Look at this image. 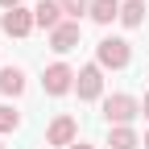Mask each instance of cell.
<instances>
[{"mask_svg":"<svg viewBox=\"0 0 149 149\" xmlns=\"http://www.w3.org/2000/svg\"><path fill=\"white\" fill-rule=\"evenodd\" d=\"M17 124H21V112H13L8 104H0V133H13Z\"/></svg>","mask_w":149,"mask_h":149,"instance_id":"14","label":"cell"},{"mask_svg":"<svg viewBox=\"0 0 149 149\" xmlns=\"http://www.w3.org/2000/svg\"><path fill=\"white\" fill-rule=\"evenodd\" d=\"M0 149H4V145H0Z\"/></svg>","mask_w":149,"mask_h":149,"instance_id":"19","label":"cell"},{"mask_svg":"<svg viewBox=\"0 0 149 149\" xmlns=\"http://www.w3.org/2000/svg\"><path fill=\"white\" fill-rule=\"evenodd\" d=\"M42 87H46V95H66V91L74 87V70H70L66 62H54V66H46V74H42Z\"/></svg>","mask_w":149,"mask_h":149,"instance_id":"4","label":"cell"},{"mask_svg":"<svg viewBox=\"0 0 149 149\" xmlns=\"http://www.w3.org/2000/svg\"><path fill=\"white\" fill-rule=\"evenodd\" d=\"M0 4H4V13H8V8H21V0H0Z\"/></svg>","mask_w":149,"mask_h":149,"instance_id":"15","label":"cell"},{"mask_svg":"<svg viewBox=\"0 0 149 149\" xmlns=\"http://www.w3.org/2000/svg\"><path fill=\"white\" fill-rule=\"evenodd\" d=\"M141 112H145V120H149V95H145V100H141Z\"/></svg>","mask_w":149,"mask_h":149,"instance_id":"16","label":"cell"},{"mask_svg":"<svg viewBox=\"0 0 149 149\" xmlns=\"http://www.w3.org/2000/svg\"><path fill=\"white\" fill-rule=\"evenodd\" d=\"M62 13H66V21H79L83 13H91V0H58Z\"/></svg>","mask_w":149,"mask_h":149,"instance_id":"13","label":"cell"},{"mask_svg":"<svg viewBox=\"0 0 149 149\" xmlns=\"http://www.w3.org/2000/svg\"><path fill=\"white\" fill-rule=\"evenodd\" d=\"M25 91V74L17 66H0V95H21Z\"/></svg>","mask_w":149,"mask_h":149,"instance_id":"10","label":"cell"},{"mask_svg":"<svg viewBox=\"0 0 149 149\" xmlns=\"http://www.w3.org/2000/svg\"><path fill=\"white\" fill-rule=\"evenodd\" d=\"M95 58H100V66H104V70H124V66H128V58H133V50H128L124 37H104V42L95 46Z\"/></svg>","mask_w":149,"mask_h":149,"instance_id":"2","label":"cell"},{"mask_svg":"<svg viewBox=\"0 0 149 149\" xmlns=\"http://www.w3.org/2000/svg\"><path fill=\"white\" fill-rule=\"evenodd\" d=\"M74 46H79V21H62L58 29L50 33V50L54 54H70Z\"/></svg>","mask_w":149,"mask_h":149,"instance_id":"7","label":"cell"},{"mask_svg":"<svg viewBox=\"0 0 149 149\" xmlns=\"http://www.w3.org/2000/svg\"><path fill=\"white\" fill-rule=\"evenodd\" d=\"M108 145H112V149H137L141 137L133 133V124H120V128H112V133H108Z\"/></svg>","mask_w":149,"mask_h":149,"instance_id":"12","label":"cell"},{"mask_svg":"<svg viewBox=\"0 0 149 149\" xmlns=\"http://www.w3.org/2000/svg\"><path fill=\"white\" fill-rule=\"evenodd\" d=\"M91 21H95V25L120 21V0H91Z\"/></svg>","mask_w":149,"mask_h":149,"instance_id":"9","label":"cell"},{"mask_svg":"<svg viewBox=\"0 0 149 149\" xmlns=\"http://www.w3.org/2000/svg\"><path fill=\"white\" fill-rule=\"evenodd\" d=\"M33 21L42 25V29H50V33H54V29L66 21V13H62V4H58V0H42V4L33 8Z\"/></svg>","mask_w":149,"mask_h":149,"instance_id":"8","label":"cell"},{"mask_svg":"<svg viewBox=\"0 0 149 149\" xmlns=\"http://www.w3.org/2000/svg\"><path fill=\"white\" fill-rule=\"evenodd\" d=\"M74 91H79V100H100V91H104V66L100 62L83 66L79 74H74Z\"/></svg>","mask_w":149,"mask_h":149,"instance_id":"3","label":"cell"},{"mask_svg":"<svg viewBox=\"0 0 149 149\" xmlns=\"http://www.w3.org/2000/svg\"><path fill=\"white\" fill-rule=\"evenodd\" d=\"M70 149H95V145H83V141H74V145H70Z\"/></svg>","mask_w":149,"mask_h":149,"instance_id":"17","label":"cell"},{"mask_svg":"<svg viewBox=\"0 0 149 149\" xmlns=\"http://www.w3.org/2000/svg\"><path fill=\"white\" fill-rule=\"evenodd\" d=\"M46 141H50V145L70 149L74 141H79V124H74V116H54L50 128H46Z\"/></svg>","mask_w":149,"mask_h":149,"instance_id":"5","label":"cell"},{"mask_svg":"<svg viewBox=\"0 0 149 149\" xmlns=\"http://www.w3.org/2000/svg\"><path fill=\"white\" fill-rule=\"evenodd\" d=\"M145 149H149V133H145Z\"/></svg>","mask_w":149,"mask_h":149,"instance_id":"18","label":"cell"},{"mask_svg":"<svg viewBox=\"0 0 149 149\" xmlns=\"http://www.w3.org/2000/svg\"><path fill=\"white\" fill-rule=\"evenodd\" d=\"M33 8H8L4 17H0V29H4L8 37H29L33 33Z\"/></svg>","mask_w":149,"mask_h":149,"instance_id":"6","label":"cell"},{"mask_svg":"<svg viewBox=\"0 0 149 149\" xmlns=\"http://www.w3.org/2000/svg\"><path fill=\"white\" fill-rule=\"evenodd\" d=\"M104 116H108V124L112 128H120V124H133L137 116H141V100H133V95H108L104 100Z\"/></svg>","mask_w":149,"mask_h":149,"instance_id":"1","label":"cell"},{"mask_svg":"<svg viewBox=\"0 0 149 149\" xmlns=\"http://www.w3.org/2000/svg\"><path fill=\"white\" fill-rule=\"evenodd\" d=\"M145 21V0H124L120 4V25L124 29H137Z\"/></svg>","mask_w":149,"mask_h":149,"instance_id":"11","label":"cell"}]
</instances>
